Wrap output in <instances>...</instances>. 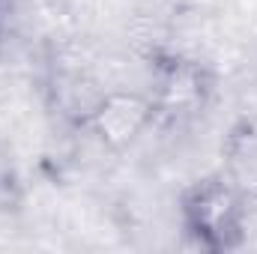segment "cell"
Masks as SVG:
<instances>
[{
	"mask_svg": "<svg viewBox=\"0 0 257 254\" xmlns=\"http://www.w3.org/2000/svg\"><path fill=\"white\" fill-rule=\"evenodd\" d=\"M177 221L200 251H239L248 239V191L224 171L203 174L180 191Z\"/></svg>",
	"mask_w": 257,
	"mask_h": 254,
	"instance_id": "6da1fadb",
	"label": "cell"
},
{
	"mask_svg": "<svg viewBox=\"0 0 257 254\" xmlns=\"http://www.w3.org/2000/svg\"><path fill=\"white\" fill-rule=\"evenodd\" d=\"M156 120H159V105L153 93L111 90L87 108L84 126L96 138L99 147L111 153H123L156 126Z\"/></svg>",
	"mask_w": 257,
	"mask_h": 254,
	"instance_id": "7a4b0ae2",
	"label": "cell"
},
{
	"mask_svg": "<svg viewBox=\"0 0 257 254\" xmlns=\"http://www.w3.org/2000/svg\"><path fill=\"white\" fill-rule=\"evenodd\" d=\"M6 54V18H3V6H0V63Z\"/></svg>",
	"mask_w": 257,
	"mask_h": 254,
	"instance_id": "3957f363",
	"label": "cell"
}]
</instances>
